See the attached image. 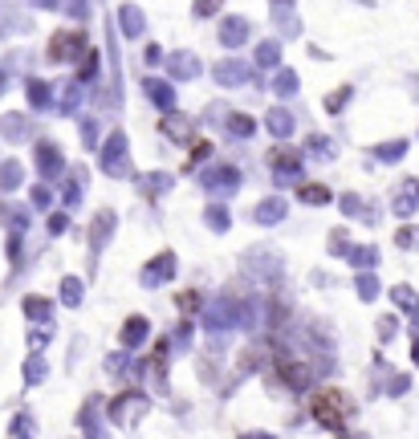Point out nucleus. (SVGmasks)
I'll use <instances>...</instances> for the list:
<instances>
[{"instance_id": "nucleus-1", "label": "nucleus", "mask_w": 419, "mask_h": 439, "mask_svg": "<svg viewBox=\"0 0 419 439\" xmlns=\"http://www.w3.org/2000/svg\"><path fill=\"white\" fill-rule=\"evenodd\" d=\"M309 415L322 423V427H346V415H350V403L342 390H318L314 403H309Z\"/></svg>"}]
</instances>
